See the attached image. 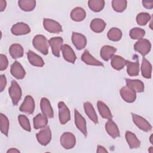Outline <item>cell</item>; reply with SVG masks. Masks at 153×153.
<instances>
[{"instance_id":"cell-1","label":"cell","mask_w":153,"mask_h":153,"mask_svg":"<svg viewBox=\"0 0 153 153\" xmlns=\"http://www.w3.org/2000/svg\"><path fill=\"white\" fill-rule=\"evenodd\" d=\"M32 44L34 48L44 55H47L48 53L49 41L45 36L42 35H36L32 40Z\"/></svg>"},{"instance_id":"cell-2","label":"cell","mask_w":153,"mask_h":153,"mask_svg":"<svg viewBox=\"0 0 153 153\" xmlns=\"http://www.w3.org/2000/svg\"><path fill=\"white\" fill-rule=\"evenodd\" d=\"M8 93L13 104L14 105H17L22 97V91L21 87L15 80H13L11 81V86L8 89Z\"/></svg>"},{"instance_id":"cell-3","label":"cell","mask_w":153,"mask_h":153,"mask_svg":"<svg viewBox=\"0 0 153 153\" xmlns=\"http://www.w3.org/2000/svg\"><path fill=\"white\" fill-rule=\"evenodd\" d=\"M61 145L66 149L73 148L76 143V138L73 133L65 132L60 137Z\"/></svg>"},{"instance_id":"cell-4","label":"cell","mask_w":153,"mask_h":153,"mask_svg":"<svg viewBox=\"0 0 153 153\" xmlns=\"http://www.w3.org/2000/svg\"><path fill=\"white\" fill-rule=\"evenodd\" d=\"M36 139L38 142L43 146L48 145L51 139V131L50 127H45L42 128L36 134Z\"/></svg>"},{"instance_id":"cell-5","label":"cell","mask_w":153,"mask_h":153,"mask_svg":"<svg viewBox=\"0 0 153 153\" xmlns=\"http://www.w3.org/2000/svg\"><path fill=\"white\" fill-rule=\"evenodd\" d=\"M134 50L139 52L143 56L149 53L151 48V44L149 41L146 39H141L138 40L134 45Z\"/></svg>"},{"instance_id":"cell-6","label":"cell","mask_w":153,"mask_h":153,"mask_svg":"<svg viewBox=\"0 0 153 153\" xmlns=\"http://www.w3.org/2000/svg\"><path fill=\"white\" fill-rule=\"evenodd\" d=\"M43 25L44 29L50 33H59L62 31V28L60 23L52 19H44Z\"/></svg>"},{"instance_id":"cell-7","label":"cell","mask_w":153,"mask_h":153,"mask_svg":"<svg viewBox=\"0 0 153 153\" xmlns=\"http://www.w3.org/2000/svg\"><path fill=\"white\" fill-rule=\"evenodd\" d=\"M58 108L60 122L62 124H65L71 119V114L69 109L63 102H59Z\"/></svg>"},{"instance_id":"cell-8","label":"cell","mask_w":153,"mask_h":153,"mask_svg":"<svg viewBox=\"0 0 153 153\" xmlns=\"http://www.w3.org/2000/svg\"><path fill=\"white\" fill-rule=\"evenodd\" d=\"M131 117H132L133 123L140 130L144 131H149L151 130L152 129L151 125L145 118H143V117L138 115L134 114L133 113H131Z\"/></svg>"},{"instance_id":"cell-9","label":"cell","mask_w":153,"mask_h":153,"mask_svg":"<svg viewBox=\"0 0 153 153\" xmlns=\"http://www.w3.org/2000/svg\"><path fill=\"white\" fill-rule=\"evenodd\" d=\"M19 109L21 112L32 114L35 109V101L33 97L30 95L26 96Z\"/></svg>"},{"instance_id":"cell-10","label":"cell","mask_w":153,"mask_h":153,"mask_svg":"<svg viewBox=\"0 0 153 153\" xmlns=\"http://www.w3.org/2000/svg\"><path fill=\"white\" fill-rule=\"evenodd\" d=\"M49 44L51 47L52 53L56 57H60V51L61 50V47L62 46L63 39L60 36H57L50 38L48 41Z\"/></svg>"},{"instance_id":"cell-11","label":"cell","mask_w":153,"mask_h":153,"mask_svg":"<svg viewBox=\"0 0 153 153\" xmlns=\"http://www.w3.org/2000/svg\"><path fill=\"white\" fill-rule=\"evenodd\" d=\"M75 116V124L76 127L79 129V130L84 135L87 136V126L85 118L79 114V112L75 109L74 111Z\"/></svg>"},{"instance_id":"cell-12","label":"cell","mask_w":153,"mask_h":153,"mask_svg":"<svg viewBox=\"0 0 153 153\" xmlns=\"http://www.w3.org/2000/svg\"><path fill=\"white\" fill-rule=\"evenodd\" d=\"M10 72L11 75L17 79L24 78L26 72L22 65L17 61H15L11 66Z\"/></svg>"},{"instance_id":"cell-13","label":"cell","mask_w":153,"mask_h":153,"mask_svg":"<svg viewBox=\"0 0 153 153\" xmlns=\"http://www.w3.org/2000/svg\"><path fill=\"white\" fill-rule=\"evenodd\" d=\"M120 92L121 97L126 102L132 103L134 102L136 99V92L127 86L122 87Z\"/></svg>"},{"instance_id":"cell-14","label":"cell","mask_w":153,"mask_h":153,"mask_svg":"<svg viewBox=\"0 0 153 153\" xmlns=\"http://www.w3.org/2000/svg\"><path fill=\"white\" fill-rule=\"evenodd\" d=\"M11 33L14 35H22L29 33L30 32V27L23 22L14 24L11 29Z\"/></svg>"},{"instance_id":"cell-15","label":"cell","mask_w":153,"mask_h":153,"mask_svg":"<svg viewBox=\"0 0 153 153\" xmlns=\"http://www.w3.org/2000/svg\"><path fill=\"white\" fill-rule=\"evenodd\" d=\"M72 41L74 46L79 50L83 49L87 45V39L85 36L79 33H72Z\"/></svg>"},{"instance_id":"cell-16","label":"cell","mask_w":153,"mask_h":153,"mask_svg":"<svg viewBox=\"0 0 153 153\" xmlns=\"http://www.w3.org/2000/svg\"><path fill=\"white\" fill-rule=\"evenodd\" d=\"M61 51L62 52L63 58L66 61L72 63H75L76 59V56L73 49L69 45H62L61 47Z\"/></svg>"},{"instance_id":"cell-17","label":"cell","mask_w":153,"mask_h":153,"mask_svg":"<svg viewBox=\"0 0 153 153\" xmlns=\"http://www.w3.org/2000/svg\"><path fill=\"white\" fill-rule=\"evenodd\" d=\"M40 107L42 114L45 115L48 118H51L53 117V109L48 99L45 97L41 99L40 102Z\"/></svg>"},{"instance_id":"cell-18","label":"cell","mask_w":153,"mask_h":153,"mask_svg":"<svg viewBox=\"0 0 153 153\" xmlns=\"http://www.w3.org/2000/svg\"><path fill=\"white\" fill-rule=\"evenodd\" d=\"M82 62H84L85 64L92 66H103V64L96 59L92 55L90 54L88 50H85L81 57Z\"/></svg>"},{"instance_id":"cell-19","label":"cell","mask_w":153,"mask_h":153,"mask_svg":"<svg viewBox=\"0 0 153 153\" xmlns=\"http://www.w3.org/2000/svg\"><path fill=\"white\" fill-rule=\"evenodd\" d=\"M105 129L109 135L114 139L120 136L118 127L112 120H108V121L106 122L105 124Z\"/></svg>"},{"instance_id":"cell-20","label":"cell","mask_w":153,"mask_h":153,"mask_svg":"<svg viewBox=\"0 0 153 153\" xmlns=\"http://www.w3.org/2000/svg\"><path fill=\"white\" fill-rule=\"evenodd\" d=\"M117 49L111 45H104L100 50V57L105 61H108L115 54Z\"/></svg>"},{"instance_id":"cell-21","label":"cell","mask_w":153,"mask_h":153,"mask_svg":"<svg viewBox=\"0 0 153 153\" xmlns=\"http://www.w3.org/2000/svg\"><path fill=\"white\" fill-rule=\"evenodd\" d=\"M126 85L128 87L133 90L135 92L141 93L144 91V84L139 79H126Z\"/></svg>"},{"instance_id":"cell-22","label":"cell","mask_w":153,"mask_h":153,"mask_svg":"<svg viewBox=\"0 0 153 153\" xmlns=\"http://www.w3.org/2000/svg\"><path fill=\"white\" fill-rule=\"evenodd\" d=\"M27 56L29 62L32 65L38 67H42L44 65L43 59L32 51L29 50L27 53Z\"/></svg>"},{"instance_id":"cell-23","label":"cell","mask_w":153,"mask_h":153,"mask_svg":"<svg viewBox=\"0 0 153 153\" xmlns=\"http://www.w3.org/2000/svg\"><path fill=\"white\" fill-rule=\"evenodd\" d=\"M33 123L35 129L42 128L47 126L48 118L42 114H38L33 118Z\"/></svg>"},{"instance_id":"cell-24","label":"cell","mask_w":153,"mask_h":153,"mask_svg":"<svg viewBox=\"0 0 153 153\" xmlns=\"http://www.w3.org/2000/svg\"><path fill=\"white\" fill-rule=\"evenodd\" d=\"M126 139L129 147L131 149H136L140 145V142L137 139L136 136L130 131H127L126 133Z\"/></svg>"},{"instance_id":"cell-25","label":"cell","mask_w":153,"mask_h":153,"mask_svg":"<svg viewBox=\"0 0 153 153\" xmlns=\"http://www.w3.org/2000/svg\"><path fill=\"white\" fill-rule=\"evenodd\" d=\"M84 108L86 115L95 124L98 123V118L92 104L89 102L84 103Z\"/></svg>"},{"instance_id":"cell-26","label":"cell","mask_w":153,"mask_h":153,"mask_svg":"<svg viewBox=\"0 0 153 153\" xmlns=\"http://www.w3.org/2000/svg\"><path fill=\"white\" fill-rule=\"evenodd\" d=\"M86 16L85 10L81 7H75L71 12L70 17L74 21L81 22L82 21Z\"/></svg>"},{"instance_id":"cell-27","label":"cell","mask_w":153,"mask_h":153,"mask_svg":"<svg viewBox=\"0 0 153 153\" xmlns=\"http://www.w3.org/2000/svg\"><path fill=\"white\" fill-rule=\"evenodd\" d=\"M111 66L112 67L118 71L122 69L127 63V60L123 58L121 56L114 55L111 58Z\"/></svg>"},{"instance_id":"cell-28","label":"cell","mask_w":153,"mask_h":153,"mask_svg":"<svg viewBox=\"0 0 153 153\" xmlns=\"http://www.w3.org/2000/svg\"><path fill=\"white\" fill-rule=\"evenodd\" d=\"M91 29L96 32L100 33L102 32L106 27V23L101 19L96 18L94 19L90 23Z\"/></svg>"},{"instance_id":"cell-29","label":"cell","mask_w":153,"mask_h":153,"mask_svg":"<svg viewBox=\"0 0 153 153\" xmlns=\"http://www.w3.org/2000/svg\"><path fill=\"white\" fill-rule=\"evenodd\" d=\"M97 108L100 115L103 118L108 120H112V115L110 109L107 105L102 101H98L97 103Z\"/></svg>"},{"instance_id":"cell-30","label":"cell","mask_w":153,"mask_h":153,"mask_svg":"<svg viewBox=\"0 0 153 153\" xmlns=\"http://www.w3.org/2000/svg\"><path fill=\"white\" fill-rule=\"evenodd\" d=\"M9 53L14 59L20 58L23 56V48L19 44H13L10 47Z\"/></svg>"},{"instance_id":"cell-31","label":"cell","mask_w":153,"mask_h":153,"mask_svg":"<svg viewBox=\"0 0 153 153\" xmlns=\"http://www.w3.org/2000/svg\"><path fill=\"white\" fill-rule=\"evenodd\" d=\"M141 72L142 76L145 78H151L152 74V65L145 57L142 59L141 65Z\"/></svg>"},{"instance_id":"cell-32","label":"cell","mask_w":153,"mask_h":153,"mask_svg":"<svg viewBox=\"0 0 153 153\" xmlns=\"http://www.w3.org/2000/svg\"><path fill=\"white\" fill-rule=\"evenodd\" d=\"M127 72L129 76H137L139 74V62H132L127 60Z\"/></svg>"},{"instance_id":"cell-33","label":"cell","mask_w":153,"mask_h":153,"mask_svg":"<svg viewBox=\"0 0 153 153\" xmlns=\"http://www.w3.org/2000/svg\"><path fill=\"white\" fill-rule=\"evenodd\" d=\"M19 7L24 11H31L36 6V1L34 0H20L18 1Z\"/></svg>"},{"instance_id":"cell-34","label":"cell","mask_w":153,"mask_h":153,"mask_svg":"<svg viewBox=\"0 0 153 153\" xmlns=\"http://www.w3.org/2000/svg\"><path fill=\"white\" fill-rule=\"evenodd\" d=\"M88 5L93 11L99 12L103 10L105 6V1L103 0H90L88 1Z\"/></svg>"},{"instance_id":"cell-35","label":"cell","mask_w":153,"mask_h":153,"mask_svg":"<svg viewBox=\"0 0 153 153\" xmlns=\"http://www.w3.org/2000/svg\"><path fill=\"white\" fill-rule=\"evenodd\" d=\"M107 36L112 41H118L122 37L121 30L117 27H112L108 32Z\"/></svg>"},{"instance_id":"cell-36","label":"cell","mask_w":153,"mask_h":153,"mask_svg":"<svg viewBox=\"0 0 153 153\" xmlns=\"http://www.w3.org/2000/svg\"><path fill=\"white\" fill-rule=\"evenodd\" d=\"M127 2L126 0H113L112 6L113 9L118 13L124 11L127 7Z\"/></svg>"},{"instance_id":"cell-37","label":"cell","mask_w":153,"mask_h":153,"mask_svg":"<svg viewBox=\"0 0 153 153\" xmlns=\"http://www.w3.org/2000/svg\"><path fill=\"white\" fill-rule=\"evenodd\" d=\"M1 131L6 136H8L9 130V120L8 118L3 114H1Z\"/></svg>"},{"instance_id":"cell-38","label":"cell","mask_w":153,"mask_h":153,"mask_svg":"<svg viewBox=\"0 0 153 153\" xmlns=\"http://www.w3.org/2000/svg\"><path fill=\"white\" fill-rule=\"evenodd\" d=\"M145 35V31L139 27H134L130 30V36L133 39H141Z\"/></svg>"},{"instance_id":"cell-39","label":"cell","mask_w":153,"mask_h":153,"mask_svg":"<svg viewBox=\"0 0 153 153\" xmlns=\"http://www.w3.org/2000/svg\"><path fill=\"white\" fill-rule=\"evenodd\" d=\"M151 20V16L148 13H140L136 16V22L139 25L145 26Z\"/></svg>"},{"instance_id":"cell-40","label":"cell","mask_w":153,"mask_h":153,"mask_svg":"<svg viewBox=\"0 0 153 153\" xmlns=\"http://www.w3.org/2000/svg\"><path fill=\"white\" fill-rule=\"evenodd\" d=\"M18 121L21 127L24 130L27 131H30L31 127L30 122L26 116H25V115H19L18 117Z\"/></svg>"},{"instance_id":"cell-41","label":"cell","mask_w":153,"mask_h":153,"mask_svg":"<svg viewBox=\"0 0 153 153\" xmlns=\"http://www.w3.org/2000/svg\"><path fill=\"white\" fill-rule=\"evenodd\" d=\"M8 61L7 57L5 55L1 54H0V71H2L6 69L8 67Z\"/></svg>"},{"instance_id":"cell-42","label":"cell","mask_w":153,"mask_h":153,"mask_svg":"<svg viewBox=\"0 0 153 153\" xmlns=\"http://www.w3.org/2000/svg\"><path fill=\"white\" fill-rule=\"evenodd\" d=\"M7 85V79L4 75H0V91H3Z\"/></svg>"},{"instance_id":"cell-43","label":"cell","mask_w":153,"mask_h":153,"mask_svg":"<svg viewBox=\"0 0 153 153\" xmlns=\"http://www.w3.org/2000/svg\"><path fill=\"white\" fill-rule=\"evenodd\" d=\"M142 5L147 9H152L153 8V1H143Z\"/></svg>"},{"instance_id":"cell-44","label":"cell","mask_w":153,"mask_h":153,"mask_svg":"<svg viewBox=\"0 0 153 153\" xmlns=\"http://www.w3.org/2000/svg\"><path fill=\"white\" fill-rule=\"evenodd\" d=\"M7 6V2L5 1L0 0V11H3Z\"/></svg>"},{"instance_id":"cell-45","label":"cell","mask_w":153,"mask_h":153,"mask_svg":"<svg viewBox=\"0 0 153 153\" xmlns=\"http://www.w3.org/2000/svg\"><path fill=\"white\" fill-rule=\"evenodd\" d=\"M97 153H100V152H108V151L102 146L101 145H98L97 146Z\"/></svg>"},{"instance_id":"cell-46","label":"cell","mask_w":153,"mask_h":153,"mask_svg":"<svg viewBox=\"0 0 153 153\" xmlns=\"http://www.w3.org/2000/svg\"><path fill=\"white\" fill-rule=\"evenodd\" d=\"M20 152V151L18 150L16 148H10V149H8L7 151V153H19Z\"/></svg>"},{"instance_id":"cell-47","label":"cell","mask_w":153,"mask_h":153,"mask_svg":"<svg viewBox=\"0 0 153 153\" xmlns=\"http://www.w3.org/2000/svg\"><path fill=\"white\" fill-rule=\"evenodd\" d=\"M152 147L151 146V147L149 148V149L148 150V151H149V152H151V153H152V152H153V151H152Z\"/></svg>"},{"instance_id":"cell-48","label":"cell","mask_w":153,"mask_h":153,"mask_svg":"<svg viewBox=\"0 0 153 153\" xmlns=\"http://www.w3.org/2000/svg\"><path fill=\"white\" fill-rule=\"evenodd\" d=\"M152 134H151V136H150V138H149V140H150V142H151V143L152 144Z\"/></svg>"}]
</instances>
